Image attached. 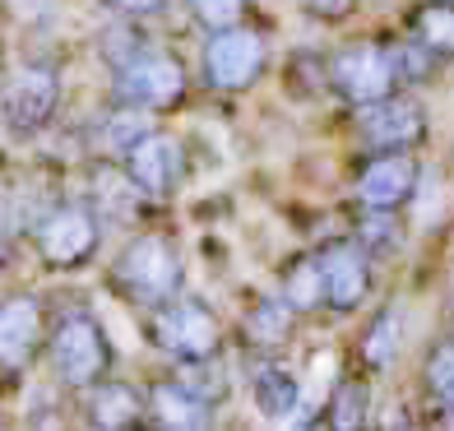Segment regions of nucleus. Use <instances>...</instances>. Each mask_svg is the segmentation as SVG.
I'll use <instances>...</instances> for the list:
<instances>
[{"label":"nucleus","mask_w":454,"mask_h":431,"mask_svg":"<svg viewBox=\"0 0 454 431\" xmlns=\"http://www.w3.org/2000/svg\"><path fill=\"white\" fill-rule=\"evenodd\" d=\"M181 278H185V264L176 255L172 237H162V232L135 237L112 264L116 293H126V302H139V306H158V302L176 297Z\"/></svg>","instance_id":"f257e3e1"},{"label":"nucleus","mask_w":454,"mask_h":431,"mask_svg":"<svg viewBox=\"0 0 454 431\" xmlns=\"http://www.w3.org/2000/svg\"><path fill=\"white\" fill-rule=\"evenodd\" d=\"M47 353L56 376L70 389H93L98 380H107L112 372V343L102 334V325L89 311H70L56 320V330L47 339Z\"/></svg>","instance_id":"f03ea898"},{"label":"nucleus","mask_w":454,"mask_h":431,"mask_svg":"<svg viewBox=\"0 0 454 431\" xmlns=\"http://www.w3.org/2000/svg\"><path fill=\"white\" fill-rule=\"evenodd\" d=\"M98 241H102V223L93 214V204H51V209L33 223V246L43 255L47 270H79L98 255Z\"/></svg>","instance_id":"7ed1b4c3"},{"label":"nucleus","mask_w":454,"mask_h":431,"mask_svg":"<svg viewBox=\"0 0 454 431\" xmlns=\"http://www.w3.org/2000/svg\"><path fill=\"white\" fill-rule=\"evenodd\" d=\"M153 343L168 348L181 362H209L223 343V325L209 302L200 297H168L153 306Z\"/></svg>","instance_id":"20e7f679"},{"label":"nucleus","mask_w":454,"mask_h":431,"mask_svg":"<svg viewBox=\"0 0 454 431\" xmlns=\"http://www.w3.org/2000/svg\"><path fill=\"white\" fill-rule=\"evenodd\" d=\"M116 98L144 112H168L185 98V66L172 51L139 47L130 60L116 66Z\"/></svg>","instance_id":"39448f33"},{"label":"nucleus","mask_w":454,"mask_h":431,"mask_svg":"<svg viewBox=\"0 0 454 431\" xmlns=\"http://www.w3.org/2000/svg\"><path fill=\"white\" fill-rule=\"evenodd\" d=\"M60 107V70L47 60H28L19 74H10L5 93H0V121L14 135H37L51 126Z\"/></svg>","instance_id":"423d86ee"},{"label":"nucleus","mask_w":454,"mask_h":431,"mask_svg":"<svg viewBox=\"0 0 454 431\" xmlns=\"http://www.w3.org/2000/svg\"><path fill=\"white\" fill-rule=\"evenodd\" d=\"M329 74H334V89L348 102H357V107L389 98V93L399 89V79H403L395 47H380V43H353V47H343L334 56V66H329Z\"/></svg>","instance_id":"0eeeda50"},{"label":"nucleus","mask_w":454,"mask_h":431,"mask_svg":"<svg viewBox=\"0 0 454 431\" xmlns=\"http://www.w3.org/2000/svg\"><path fill=\"white\" fill-rule=\"evenodd\" d=\"M264 74V37L255 28H214L204 47V79L223 93H241Z\"/></svg>","instance_id":"6e6552de"},{"label":"nucleus","mask_w":454,"mask_h":431,"mask_svg":"<svg viewBox=\"0 0 454 431\" xmlns=\"http://www.w3.org/2000/svg\"><path fill=\"white\" fill-rule=\"evenodd\" d=\"M47 339V311L43 302L19 293L0 302V366L5 372H24L37 357V348Z\"/></svg>","instance_id":"1a4fd4ad"},{"label":"nucleus","mask_w":454,"mask_h":431,"mask_svg":"<svg viewBox=\"0 0 454 431\" xmlns=\"http://www.w3.org/2000/svg\"><path fill=\"white\" fill-rule=\"evenodd\" d=\"M418 181H422V168L412 162L403 149H389V153H376L362 168L357 176V195L366 209H399V204L412 200V191H418Z\"/></svg>","instance_id":"9d476101"},{"label":"nucleus","mask_w":454,"mask_h":431,"mask_svg":"<svg viewBox=\"0 0 454 431\" xmlns=\"http://www.w3.org/2000/svg\"><path fill=\"white\" fill-rule=\"evenodd\" d=\"M427 135V112L422 102L389 93L380 102H366L362 112V139L376 144V149H408Z\"/></svg>","instance_id":"9b49d317"},{"label":"nucleus","mask_w":454,"mask_h":431,"mask_svg":"<svg viewBox=\"0 0 454 431\" xmlns=\"http://www.w3.org/2000/svg\"><path fill=\"white\" fill-rule=\"evenodd\" d=\"M320 260V274H325V302L334 311H357L371 293V264L357 251L353 241H334L316 255Z\"/></svg>","instance_id":"f8f14e48"},{"label":"nucleus","mask_w":454,"mask_h":431,"mask_svg":"<svg viewBox=\"0 0 454 431\" xmlns=\"http://www.w3.org/2000/svg\"><path fill=\"white\" fill-rule=\"evenodd\" d=\"M126 172L135 181V191L168 195L176 186V176H181V149H176V139L158 135V130H144L126 149Z\"/></svg>","instance_id":"ddd939ff"},{"label":"nucleus","mask_w":454,"mask_h":431,"mask_svg":"<svg viewBox=\"0 0 454 431\" xmlns=\"http://www.w3.org/2000/svg\"><path fill=\"white\" fill-rule=\"evenodd\" d=\"M149 413L158 427H172V431H195V427H209V399L191 385H176V380H162L149 389Z\"/></svg>","instance_id":"4468645a"},{"label":"nucleus","mask_w":454,"mask_h":431,"mask_svg":"<svg viewBox=\"0 0 454 431\" xmlns=\"http://www.w3.org/2000/svg\"><path fill=\"white\" fill-rule=\"evenodd\" d=\"M89 422L102 431H121V427H139L144 422V399L121 380H98L89 395Z\"/></svg>","instance_id":"2eb2a0df"},{"label":"nucleus","mask_w":454,"mask_h":431,"mask_svg":"<svg viewBox=\"0 0 454 431\" xmlns=\"http://www.w3.org/2000/svg\"><path fill=\"white\" fill-rule=\"evenodd\" d=\"M412 37L431 56H454V0H427L412 10Z\"/></svg>","instance_id":"dca6fc26"},{"label":"nucleus","mask_w":454,"mask_h":431,"mask_svg":"<svg viewBox=\"0 0 454 431\" xmlns=\"http://www.w3.org/2000/svg\"><path fill=\"white\" fill-rule=\"evenodd\" d=\"M293 306H287L283 297H260L251 306V316H246V339H251L255 348H278L287 343V334H293Z\"/></svg>","instance_id":"f3484780"},{"label":"nucleus","mask_w":454,"mask_h":431,"mask_svg":"<svg viewBox=\"0 0 454 431\" xmlns=\"http://www.w3.org/2000/svg\"><path fill=\"white\" fill-rule=\"evenodd\" d=\"M297 380L283 372V366H264V372L255 376V408H260V418H270V422H278V418H287L297 408Z\"/></svg>","instance_id":"a211bd4d"},{"label":"nucleus","mask_w":454,"mask_h":431,"mask_svg":"<svg viewBox=\"0 0 454 431\" xmlns=\"http://www.w3.org/2000/svg\"><path fill=\"white\" fill-rule=\"evenodd\" d=\"M293 311H316V306H325V274H320V260L306 255L297 260L293 270L283 274V293H278Z\"/></svg>","instance_id":"6ab92c4d"},{"label":"nucleus","mask_w":454,"mask_h":431,"mask_svg":"<svg viewBox=\"0 0 454 431\" xmlns=\"http://www.w3.org/2000/svg\"><path fill=\"white\" fill-rule=\"evenodd\" d=\"M399 311H380L376 316V325H371V334H366V362L371 366H389L395 362V353H399Z\"/></svg>","instance_id":"aec40b11"},{"label":"nucleus","mask_w":454,"mask_h":431,"mask_svg":"<svg viewBox=\"0 0 454 431\" xmlns=\"http://www.w3.org/2000/svg\"><path fill=\"white\" fill-rule=\"evenodd\" d=\"M427 389L445 408H454V339H441L427 357Z\"/></svg>","instance_id":"412c9836"},{"label":"nucleus","mask_w":454,"mask_h":431,"mask_svg":"<svg viewBox=\"0 0 454 431\" xmlns=\"http://www.w3.org/2000/svg\"><path fill=\"white\" fill-rule=\"evenodd\" d=\"M144 130H149V126H144L139 112L126 102V107L112 112V116H107V126H102V149H107V153H126V149H130V144H135Z\"/></svg>","instance_id":"4be33fe9"},{"label":"nucleus","mask_w":454,"mask_h":431,"mask_svg":"<svg viewBox=\"0 0 454 431\" xmlns=\"http://www.w3.org/2000/svg\"><path fill=\"white\" fill-rule=\"evenodd\" d=\"M329 422L334 427H362L366 422V385L362 380H343L329 404Z\"/></svg>","instance_id":"5701e85b"},{"label":"nucleus","mask_w":454,"mask_h":431,"mask_svg":"<svg viewBox=\"0 0 454 431\" xmlns=\"http://www.w3.org/2000/svg\"><path fill=\"white\" fill-rule=\"evenodd\" d=\"M185 5H191V14L204 28H232L246 14V0H185Z\"/></svg>","instance_id":"b1692460"},{"label":"nucleus","mask_w":454,"mask_h":431,"mask_svg":"<svg viewBox=\"0 0 454 431\" xmlns=\"http://www.w3.org/2000/svg\"><path fill=\"white\" fill-rule=\"evenodd\" d=\"M311 14H320V19H343L348 10H353V0H301Z\"/></svg>","instance_id":"393cba45"},{"label":"nucleus","mask_w":454,"mask_h":431,"mask_svg":"<svg viewBox=\"0 0 454 431\" xmlns=\"http://www.w3.org/2000/svg\"><path fill=\"white\" fill-rule=\"evenodd\" d=\"M107 5L121 10V14H135V19H139V14H158L162 5H168V0H107Z\"/></svg>","instance_id":"a878e982"},{"label":"nucleus","mask_w":454,"mask_h":431,"mask_svg":"<svg viewBox=\"0 0 454 431\" xmlns=\"http://www.w3.org/2000/svg\"><path fill=\"white\" fill-rule=\"evenodd\" d=\"M14 228H19V214H14L10 195H0V246H5V241L14 237Z\"/></svg>","instance_id":"bb28decb"},{"label":"nucleus","mask_w":454,"mask_h":431,"mask_svg":"<svg viewBox=\"0 0 454 431\" xmlns=\"http://www.w3.org/2000/svg\"><path fill=\"white\" fill-rule=\"evenodd\" d=\"M0 70H5V47H0Z\"/></svg>","instance_id":"cd10ccee"}]
</instances>
